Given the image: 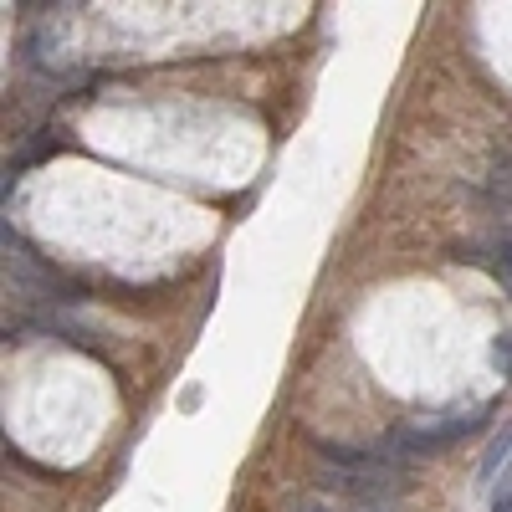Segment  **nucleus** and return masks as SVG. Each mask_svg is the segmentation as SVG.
<instances>
[{"label": "nucleus", "instance_id": "6", "mask_svg": "<svg viewBox=\"0 0 512 512\" xmlns=\"http://www.w3.org/2000/svg\"><path fill=\"white\" fill-rule=\"evenodd\" d=\"M492 512H512V497H492Z\"/></svg>", "mask_w": 512, "mask_h": 512}, {"label": "nucleus", "instance_id": "5", "mask_svg": "<svg viewBox=\"0 0 512 512\" xmlns=\"http://www.w3.org/2000/svg\"><path fill=\"white\" fill-rule=\"evenodd\" d=\"M492 364L502 369V379H512V333H497V344H492Z\"/></svg>", "mask_w": 512, "mask_h": 512}, {"label": "nucleus", "instance_id": "4", "mask_svg": "<svg viewBox=\"0 0 512 512\" xmlns=\"http://www.w3.org/2000/svg\"><path fill=\"white\" fill-rule=\"evenodd\" d=\"M287 512H344V502H333V497H297V502H287Z\"/></svg>", "mask_w": 512, "mask_h": 512}, {"label": "nucleus", "instance_id": "1", "mask_svg": "<svg viewBox=\"0 0 512 512\" xmlns=\"http://www.w3.org/2000/svg\"><path fill=\"white\" fill-rule=\"evenodd\" d=\"M482 262L497 282H507L512 287V231H492V236H482V241H466V246H456V262Z\"/></svg>", "mask_w": 512, "mask_h": 512}, {"label": "nucleus", "instance_id": "3", "mask_svg": "<svg viewBox=\"0 0 512 512\" xmlns=\"http://www.w3.org/2000/svg\"><path fill=\"white\" fill-rule=\"evenodd\" d=\"M507 461H512V425H502V431L492 436V446L477 466V482H497V472H507Z\"/></svg>", "mask_w": 512, "mask_h": 512}, {"label": "nucleus", "instance_id": "2", "mask_svg": "<svg viewBox=\"0 0 512 512\" xmlns=\"http://www.w3.org/2000/svg\"><path fill=\"white\" fill-rule=\"evenodd\" d=\"M487 195H492V205L512 210V149L492 154V169H487Z\"/></svg>", "mask_w": 512, "mask_h": 512}]
</instances>
